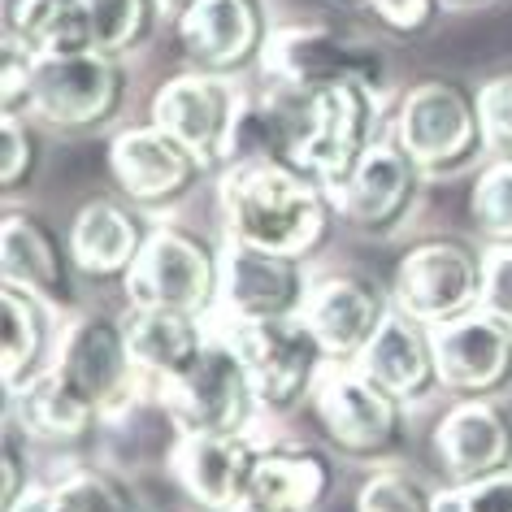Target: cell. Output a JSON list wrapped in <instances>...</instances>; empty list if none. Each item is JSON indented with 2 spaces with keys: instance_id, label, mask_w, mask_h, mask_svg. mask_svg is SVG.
Segmentation results:
<instances>
[{
  "instance_id": "31",
  "label": "cell",
  "mask_w": 512,
  "mask_h": 512,
  "mask_svg": "<svg viewBox=\"0 0 512 512\" xmlns=\"http://www.w3.org/2000/svg\"><path fill=\"white\" fill-rule=\"evenodd\" d=\"M87 22H92L96 53L118 57L126 48H135L148 35V22L157 14L152 0H83Z\"/></svg>"
},
{
  "instance_id": "3",
  "label": "cell",
  "mask_w": 512,
  "mask_h": 512,
  "mask_svg": "<svg viewBox=\"0 0 512 512\" xmlns=\"http://www.w3.org/2000/svg\"><path fill=\"white\" fill-rule=\"evenodd\" d=\"M482 283H486V252L452 235H430L417 239L400 256L391 300L400 313L434 330L482 309Z\"/></svg>"
},
{
  "instance_id": "12",
  "label": "cell",
  "mask_w": 512,
  "mask_h": 512,
  "mask_svg": "<svg viewBox=\"0 0 512 512\" xmlns=\"http://www.w3.org/2000/svg\"><path fill=\"white\" fill-rule=\"evenodd\" d=\"M109 170L126 200L144 204V209H161V204L183 200L200 183V174L209 170V161L191 152L183 139H174L165 126L139 122L113 135Z\"/></svg>"
},
{
  "instance_id": "34",
  "label": "cell",
  "mask_w": 512,
  "mask_h": 512,
  "mask_svg": "<svg viewBox=\"0 0 512 512\" xmlns=\"http://www.w3.org/2000/svg\"><path fill=\"white\" fill-rule=\"evenodd\" d=\"M35 61L40 57L31 48L5 40V57H0V105H5V118H31Z\"/></svg>"
},
{
  "instance_id": "26",
  "label": "cell",
  "mask_w": 512,
  "mask_h": 512,
  "mask_svg": "<svg viewBox=\"0 0 512 512\" xmlns=\"http://www.w3.org/2000/svg\"><path fill=\"white\" fill-rule=\"evenodd\" d=\"M330 491H335V465H330L326 452L304 443H274L261 447L248 495L287 512H317Z\"/></svg>"
},
{
  "instance_id": "14",
  "label": "cell",
  "mask_w": 512,
  "mask_h": 512,
  "mask_svg": "<svg viewBox=\"0 0 512 512\" xmlns=\"http://www.w3.org/2000/svg\"><path fill=\"white\" fill-rule=\"evenodd\" d=\"M421 183H426V170L391 135V139H378L365 152V161L348 174V183L335 191V209L361 235H391L413 213Z\"/></svg>"
},
{
  "instance_id": "28",
  "label": "cell",
  "mask_w": 512,
  "mask_h": 512,
  "mask_svg": "<svg viewBox=\"0 0 512 512\" xmlns=\"http://www.w3.org/2000/svg\"><path fill=\"white\" fill-rule=\"evenodd\" d=\"M0 309H5V391H18L22 382L53 365L61 335H53V304L35 291L5 283Z\"/></svg>"
},
{
  "instance_id": "5",
  "label": "cell",
  "mask_w": 512,
  "mask_h": 512,
  "mask_svg": "<svg viewBox=\"0 0 512 512\" xmlns=\"http://www.w3.org/2000/svg\"><path fill=\"white\" fill-rule=\"evenodd\" d=\"M378 139V87L335 83L300 100V165L330 196L348 183Z\"/></svg>"
},
{
  "instance_id": "20",
  "label": "cell",
  "mask_w": 512,
  "mask_h": 512,
  "mask_svg": "<svg viewBox=\"0 0 512 512\" xmlns=\"http://www.w3.org/2000/svg\"><path fill=\"white\" fill-rule=\"evenodd\" d=\"M235 109H239V92L230 87V79L204 74V70L174 74L152 96V122L165 126L174 139H183L209 165L226 161V139H230Z\"/></svg>"
},
{
  "instance_id": "33",
  "label": "cell",
  "mask_w": 512,
  "mask_h": 512,
  "mask_svg": "<svg viewBox=\"0 0 512 512\" xmlns=\"http://www.w3.org/2000/svg\"><path fill=\"white\" fill-rule=\"evenodd\" d=\"M482 139L495 161H512V74H495L478 87Z\"/></svg>"
},
{
  "instance_id": "30",
  "label": "cell",
  "mask_w": 512,
  "mask_h": 512,
  "mask_svg": "<svg viewBox=\"0 0 512 512\" xmlns=\"http://www.w3.org/2000/svg\"><path fill=\"white\" fill-rule=\"evenodd\" d=\"M469 213L486 248H512V161H486L469 191Z\"/></svg>"
},
{
  "instance_id": "8",
  "label": "cell",
  "mask_w": 512,
  "mask_h": 512,
  "mask_svg": "<svg viewBox=\"0 0 512 512\" xmlns=\"http://www.w3.org/2000/svg\"><path fill=\"white\" fill-rule=\"evenodd\" d=\"M313 413L343 456L382 460L404 443V400L356 365H326L313 391Z\"/></svg>"
},
{
  "instance_id": "42",
  "label": "cell",
  "mask_w": 512,
  "mask_h": 512,
  "mask_svg": "<svg viewBox=\"0 0 512 512\" xmlns=\"http://www.w3.org/2000/svg\"><path fill=\"white\" fill-rule=\"evenodd\" d=\"M443 5H482V0H443Z\"/></svg>"
},
{
  "instance_id": "11",
  "label": "cell",
  "mask_w": 512,
  "mask_h": 512,
  "mask_svg": "<svg viewBox=\"0 0 512 512\" xmlns=\"http://www.w3.org/2000/svg\"><path fill=\"white\" fill-rule=\"evenodd\" d=\"M261 70L278 92L300 100L335 83L382 87V61L326 27H278L261 53Z\"/></svg>"
},
{
  "instance_id": "9",
  "label": "cell",
  "mask_w": 512,
  "mask_h": 512,
  "mask_svg": "<svg viewBox=\"0 0 512 512\" xmlns=\"http://www.w3.org/2000/svg\"><path fill=\"white\" fill-rule=\"evenodd\" d=\"M161 408L174 434H243L261 404L230 339L213 335L200 361L161 387Z\"/></svg>"
},
{
  "instance_id": "39",
  "label": "cell",
  "mask_w": 512,
  "mask_h": 512,
  "mask_svg": "<svg viewBox=\"0 0 512 512\" xmlns=\"http://www.w3.org/2000/svg\"><path fill=\"white\" fill-rule=\"evenodd\" d=\"M439 5L443 0H369V9L378 14L382 27L400 31V35L426 31L434 22V14H439Z\"/></svg>"
},
{
  "instance_id": "15",
  "label": "cell",
  "mask_w": 512,
  "mask_h": 512,
  "mask_svg": "<svg viewBox=\"0 0 512 512\" xmlns=\"http://www.w3.org/2000/svg\"><path fill=\"white\" fill-rule=\"evenodd\" d=\"M434 361L443 391L460 400H495L512 387V326L486 309L434 326Z\"/></svg>"
},
{
  "instance_id": "24",
  "label": "cell",
  "mask_w": 512,
  "mask_h": 512,
  "mask_svg": "<svg viewBox=\"0 0 512 512\" xmlns=\"http://www.w3.org/2000/svg\"><path fill=\"white\" fill-rule=\"evenodd\" d=\"M70 270V243H61L44 217L18 209L5 213V226H0V278L5 283L35 291L57 309V304H70Z\"/></svg>"
},
{
  "instance_id": "27",
  "label": "cell",
  "mask_w": 512,
  "mask_h": 512,
  "mask_svg": "<svg viewBox=\"0 0 512 512\" xmlns=\"http://www.w3.org/2000/svg\"><path fill=\"white\" fill-rule=\"evenodd\" d=\"M5 40L35 57H79L96 48L83 0H5Z\"/></svg>"
},
{
  "instance_id": "29",
  "label": "cell",
  "mask_w": 512,
  "mask_h": 512,
  "mask_svg": "<svg viewBox=\"0 0 512 512\" xmlns=\"http://www.w3.org/2000/svg\"><path fill=\"white\" fill-rule=\"evenodd\" d=\"M9 512H144L139 499L105 469H70L53 486H31Z\"/></svg>"
},
{
  "instance_id": "18",
  "label": "cell",
  "mask_w": 512,
  "mask_h": 512,
  "mask_svg": "<svg viewBox=\"0 0 512 512\" xmlns=\"http://www.w3.org/2000/svg\"><path fill=\"white\" fill-rule=\"evenodd\" d=\"M395 313L374 278L365 274H330L313 283L304 322L330 356V365H356V356L369 348V339L382 330V322Z\"/></svg>"
},
{
  "instance_id": "16",
  "label": "cell",
  "mask_w": 512,
  "mask_h": 512,
  "mask_svg": "<svg viewBox=\"0 0 512 512\" xmlns=\"http://www.w3.org/2000/svg\"><path fill=\"white\" fill-rule=\"evenodd\" d=\"M270 35L274 31L265 18V0H196L178 18V44H183L187 61L204 74H222V79L261 61Z\"/></svg>"
},
{
  "instance_id": "23",
  "label": "cell",
  "mask_w": 512,
  "mask_h": 512,
  "mask_svg": "<svg viewBox=\"0 0 512 512\" xmlns=\"http://www.w3.org/2000/svg\"><path fill=\"white\" fill-rule=\"evenodd\" d=\"M356 369L374 378L378 387H387L404 404H417L443 387L439 361H434V330L413 322L400 309L382 322V330L369 339V348L356 356Z\"/></svg>"
},
{
  "instance_id": "38",
  "label": "cell",
  "mask_w": 512,
  "mask_h": 512,
  "mask_svg": "<svg viewBox=\"0 0 512 512\" xmlns=\"http://www.w3.org/2000/svg\"><path fill=\"white\" fill-rule=\"evenodd\" d=\"M482 309L512 326V248H486V283Z\"/></svg>"
},
{
  "instance_id": "17",
  "label": "cell",
  "mask_w": 512,
  "mask_h": 512,
  "mask_svg": "<svg viewBox=\"0 0 512 512\" xmlns=\"http://www.w3.org/2000/svg\"><path fill=\"white\" fill-rule=\"evenodd\" d=\"M261 443L243 434H174L170 473L183 495L204 512H230L252 491Z\"/></svg>"
},
{
  "instance_id": "2",
  "label": "cell",
  "mask_w": 512,
  "mask_h": 512,
  "mask_svg": "<svg viewBox=\"0 0 512 512\" xmlns=\"http://www.w3.org/2000/svg\"><path fill=\"white\" fill-rule=\"evenodd\" d=\"M126 300L148 304V309H183L196 317L217 313V296H222V252L196 235V230L161 222L139 252L135 270L126 274Z\"/></svg>"
},
{
  "instance_id": "35",
  "label": "cell",
  "mask_w": 512,
  "mask_h": 512,
  "mask_svg": "<svg viewBox=\"0 0 512 512\" xmlns=\"http://www.w3.org/2000/svg\"><path fill=\"white\" fill-rule=\"evenodd\" d=\"M35 161H40V139H35L27 118H5V131H0V178H5V191H18L27 178L35 174Z\"/></svg>"
},
{
  "instance_id": "10",
  "label": "cell",
  "mask_w": 512,
  "mask_h": 512,
  "mask_svg": "<svg viewBox=\"0 0 512 512\" xmlns=\"http://www.w3.org/2000/svg\"><path fill=\"white\" fill-rule=\"evenodd\" d=\"M126 74L118 57L79 53V57H40L35 61V96L31 118H40L53 131L83 135L105 126L122 109Z\"/></svg>"
},
{
  "instance_id": "1",
  "label": "cell",
  "mask_w": 512,
  "mask_h": 512,
  "mask_svg": "<svg viewBox=\"0 0 512 512\" xmlns=\"http://www.w3.org/2000/svg\"><path fill=\"white\" fill-rule=\"evenodd\" d=\"M222 222L230 243L309 256L326 235L335 196L300 161H239L222 174Z\"/></svg>"
},
{
  "instance_id": "21",
  "label": "cell",
  "mask_w": 512,
  "mask_h": 512,
  "mask_svg": "<svg viewBox=\"0 0 512 512\" xmlns=\"http://www.w3.org/2000/svg\"><path fill=\"white\" fill-rule=\"evenodd\" d=\"M148 235H152V226L139 217V209L96 196L74 213L66 243H70V261L79 274L100 278V283H109V278H122L126 283V274L135 270Z\"/></svg>"
},
{
  "instance_id": "37",
  "label": "cell",
  "mask_w": 512,
  "mask_h": 512,
  "mask_svg": "<svg viewBox=\"0 0 512 512\" xmlns=\"http://www.w3.org/2000/svg\"><path fill=\"white\" fill-rule=\"evenodd\" d=\"M31 434L18 426L14 417H5V447H0V460H5V512L18 504L22 495L31 491Z\"/></svg>"
},
{
  "instance_id": "40",
  "label": "cell",
  "mask_w": 512,
  "mask_h": 512,
  "mask_svg": "<svg viewBox=\"0 0 512 512\" xmlns=\"http://www.w3.org/2000/svg\"><path fill=\"white\" fill-rule=\"evenodd\" d=\"M152 5H157V14H165V18H183L191 5H196V0H152Z\"/></svg>"
},
{
  "instance_id": "4",
  "label": "cell",
  "mask_w": 512,
  "mask_h": 512,
  "mask_svg": "<svg viewBox=\"0 0 512 512\" xmlns=\"http://www.w3.org/2000/svg\"><path fill=\"white\" fill-rule=\"evenodd\" d=\"M395 139L426 174H456L486 152L478 92L456 79H426L408 87L395 113Z\"/></svg>"
},
{
  "instance_id": "22",
  "label": "cell",
  "mask_w": 512,
  "mask_h": 512,
  "mask_svg": "<svg viewBox=\"0 0 512 512\" xmlns=\"http://www.w3.org/2000/svg\"><path fill=\"white\" fill-rule=\"evenodd\" d=\"M126 343L139 365V374L157 382V391L165 382L183 378L191 365L204 356V348L213 343V322L183 309H148V304H131L122 317Z\"/></svg>"
},
{
  "instance_id": "41",
  "label": "cell",
  "mask_w": 512,
  "mask_h": 512,
  "mask_svg": "<svg viewBox=\"0 0 512 512\" xmlns=\"http://www.w3.org/2000/svg\"><path fill=\"white\" fill-rule=\"evenodd\" d=\"M230 512H287V508H278V504H265V499H256V495H248V499H239Z\"/></svg>"
},
{
  "instance_id": "6",
  "label": "cell",
  "mask_w": 512,
  "mask_h": 512,
  "mask_svg": "<svg viewBox=\"0 0 512 512\" xmlns=\"http://www.w3.org/2000/svg\"><path fill=\"white\" fill-rule=\"evenodd\" d=\"M230 348L243 361V374L252 382V395L265 413H291L296 404L313 400L330 356L309 330L304 317L283 322H248L222 330Z\"/></svg>"
},
{
  "instance_id": "25",
  "label": "cell",
  "mask_w": 512,
  "mask_h": 512,
  "mask_svg": "<svg viewBox=\"0 0 512 512\" xmlns=\"http://www.w3.org/2000/svg\"><path fill=\"white\" fill-rule=\"evenodd\" d=\"M5 417H14L40 443H83L105 413H100V404L92 395L74 387L61 369L48 365L44 374H35L18 391H9Z\"/></svg>"
},
{
  "instance_id": "36",
  "label": "cell",
  "mask_w": 512,
  "mask_h": 512,
  "mask_svg": "<svg viewBox=\"0 0 512 512\" xmlns=\"http://www.w3.org/2000/svg\"><path fill=\"white\" fill-rule=\"evenodd\" d=\"M439 512H512V469L473 486L439 491Z\"/></svg>"
},
{
  "instance_id": "32",
  "label": "cell",
  "mask_w": 512,
  "mask_h": 512,
  "mask_svg": "<svg viewBox=\"0 0 512 512\" xmlns=\"http://www.w3.org/2000/svg\"><path fill=\"white\" fill-rule=\"evenodd\" d=\"M356 512H439V495L404 469H378L356 495Z\"/></svg>"
},
{
  "instance_id": "43",
  "label": "cell",
  "mask_w": 512,
  "mask_h": 512,
  "mask_svg": "<svg viewBox=\"0 0 512 512\" xmlns=\"http://www.w3.org/2000/svg\"><path fill=\"white\" fill-rule=\"evenodd\" d=\"M365 5H369V0H365Z\"/></svg>"
},
{
  "instance_id": "13",
  "label": "cell",
  "mask_w": 512,
  "mask_h": 512,
  "mask_svg": "<svg viewBox=\"0 0 512 512\" xmlns=\"http://www.w3.org/2000/svg\"><path fill=\"white\" fill-rule=\"evenodd\" d=\"M53 369H61L74 387L92 395L105 417L131 400L139 382V365L131 356V343H126L122 317L105 313H79L61 330Z\"/></svg>"
},
{
  "instance_id": "7",
  "label": "cell",
  "mask_w": 512,
  "mask_h": 512,
  "mask_svg": "<svg viewBox=\"0 0 512 512\" xmlns=\"http://www.w3.org/2000/svg\"><path fill=\"white\" fill-rule=\"evenodd\" d=\"M313 296V278L304 256L226 243L222 252V296H217L213 326H248V322H283L304 317Z\"/></svg>"
},
{
  "instance_id": "19",
  "label": "cell",
  "mask_w": 512,
  "mask_h": 512,
  "mask_svg": "<svg viewBox=\"0 0 512 512\" xmlns=\"http://www.w3.org/2000/svg\"><path fill=\"white\" fill-rule=\"evenodd\" d=\"M434 456L447 486H473L512 469V417L495 400H460L434 426Z\"/></svg>"
}]
</instances>
